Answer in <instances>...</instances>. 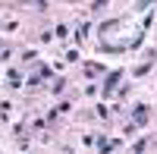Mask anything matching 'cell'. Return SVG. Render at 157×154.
<instances>
[{"instance_id": "cell-1", "label": "cell", "mask_w": 157, "mask_h": 154, "mask_svg": "<svg viewBox=\"0 0 157 154\" xmlns=\"http://www.w3.org/2000/svg\"><path fill=\"white\" fill-rule=\"evenodd\" d=\"M129 120H132L138 129H141V126H148V120H151V107H148V104H135L132 110H129Z\"/></svg>"}, {"instance_id": "cell-2", "label": "cell", "mask_w": 157, "mask_h": 154, "mask_svg": "<svg viewBox=\"0 0 157 154\" xmlns=\"http://www.w3.org/2000/svg\"><path fill=\"white\" fill-rule=\"evenodd\" d=\"M123 69H110V72H104V91H101V98H110V91L116 85H120V79H123Z\"/></svg>"}, {"instance_id": "cell-3", "label": "cell", "mask_w": 157, "mask_h": 154, "mask_svg": "<svg viewBox=\"0 0 157 154\" xmlns=\"http://www.w3.org/2000/svg\"><path fill=\"white\" fill-rule=\"evenodd\" d=\"M116 145H120V138H113V142H110V138H104V135L98 138V151H104V154H110Z\"/></svg>"}, {"instance_id": "cell-4", "label": "cell", "mask_w": 157, "mask_h": 154, "mask_svg": "<svg viewBox=\"0 0 157 154\" xmlns=\"http://www.w3.org/2000/svg\"><path fill=\"white\" fill-rule=\"evenodd\" d=\"M101 50H104V54H123L126 44H107V41H101Z\"/></svg>"}, {"instance_id": "cell-5", "label": "cell", "mask_w": 157, "mask_h": 154, "mask_svg": "<svg viewBox=\"0 0 157 154\" xmlns=\"http://www.w3.org/2000/svg\"><path fill=\"white\" fill-rule=\"evenodd\" d=\"M116 25H120V19H107V22H101L98 29H101V35H107V32H113Z\"/></svg>"}, {"instance_id": "cell-6", "label": "cell", "mask_w": 157, "mask_h": 154, "mask_svg": "<svg viewBox=\"0 0 157 154\" xmlns=\"http://www.w3.org/2000/svg\"><path fill=\"white\" fill-rule=\"evenodd\" d=\"M6 79H10V85H22V72L19 69H6Z\"/></svg>"}, {"instance_id": "cell-7", "label": "cell", "mask_w": 157, "mask_h": 154, "mask_svg": "<svg viewBox=\"0 0 157 154\" xmlns=\"http://www.w3.org/2000/svg\"><path fill=\"white\" fill-rule=\"evenodd\" d=\"M85 72H88V79H94L98 72H104V66H98V63H88V66H85Z\"/></svg>"}, {"instance_id": "cell-8", "label": "cell", "mask_w": 157, "mask_h": 154, "mask_svg": "<svg viewBox=\"0 0 157 154\" xmlns=\"http://www.w3.org/2000/svg\"><path fill=\"white\" fill-rule=\"evenodd\" d=\"M157 3V0H138V3H135V10H141V13H148L151 6Z\"/></svg>"}, {"instance_id": "cell-9", "label": "cell", "mask_w": 157, "mask_h": 154, "mask_svg": "<svg viewBox=\"0 0 157 154\" xmlns=\"http://www.w3.org/2000/svg\"><path fill=\"white\" fill-rule=\"evenodd\" d=\"M85 35H88V25H78V29H75V41L82 44V41H85Z\"/></svg>"}, {"instance_id": "cell-10", "label": "cell", "mask_w": 157, "mask_h": 154, "mask_svg": "<svg viewBox=\"0 0 157 154\" xmlns=\"http://www.w3.org/2000/svg\"><path fill=\"white\" fill-rule=\"evenodd\" d=\"M145 148H148V138H138V142L132 145V151H135V154H141V151H145Z\"/></svg>"}, {"instance_id": "cell-11", "label": "cell", "mask_w": 157, "mask_h": 154, "mask_svg": "<svg viewBox=\"0 0 157 154\" xmlns=\"http://www.w3.org/2000/svg\"><path fill=\"white\" fill-rule=\"evenodd\" d=\"M63 85H66V79H63V75H57V79H54V94L63 91Z\"/></svg>"}, {"instance_id": "cell-12", "label": "cell", "mask_w": 157, "mask_h": 154, "mask_svg": "<svg viewBox=\"0 0 157 154\" xmlns=\"http://www.w3.org/2000/svg\"><path fill=\"white\" fill-rule=\"evenodd\" d=\"M38 75H41V79H50V75H54V69H50V66H38Z\"/></svg>"}, {"instance_id": "cell-13", "label": "cell", "mask_w": 157, "mask_h": 154, "mask_svg": "<svg viewBox=\"0 0 157 154\" xmlns=\"http://www.w3.org/2000/svg\"><path fill=\"white\" fill-rule=\"evenodd\" d=\"M148 69H151V63H141V66H135V69H132V75H145Z\"/></svg>"}, {"instance_id": "cell-14", "label": "cell", "mask_w": 157, "mask_h": 154, "mask_svg": "<svg viewBox=\"0 0 157 154\" xmlns=\"http://www.w3.org/2000/svg\"><path fill=\"white\" fill-rule=\"evenodd\" d=\"M107 3H110V0H94V3H91V10H94V13H98L101 6H107Z\"/></svg>"}, {"instance_id": "cell-15", "label": "cell", "mask_w": 157, "mask_h": 154, "mask_svg": "<svg viewBox=\"0 0 157 154\" xmlns=\"http://www.w3.org/2000/svg\"><path fill=\"white\" fill-rule=\"evenodd\" d=\"M29 3H32V6H38V10H44V6H47V0H29Z\"/></svg>"}, {"instance_id": "cell-16", "label": "cell", "mask_w": 157, "mask_h": 154, "mask_svg": "<svg viewBox=\"0 0 157 154\" xmlns=\"http://www.w3.org/2000/svg\"><path fill=\"white\" fill-rule=\"evenodd\" d=\"M0 50H3V47H0Z\"/></svg>"}]
</instances>
